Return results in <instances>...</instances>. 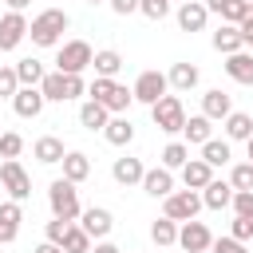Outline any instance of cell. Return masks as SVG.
Returning a JSON list of instances; mask_svg holds the SVG:
<instances>
[{
  "label": "cell",
  "mask_w": 253,
  "mask_h": 253,
  "mask_svg": "<svg viewBox=\"0 0 253 253\" xmlns=\"http://www.w3.org/2000/svg\"><path fill=\"white\" fill-rule=\"evenodd\" d=\"M103 138H107L111 146H130V142H134V123H130L126 115H111L107 126H103Z\"/></svg>",
  "instance_id": "cell-14"
},
{
  "label": "cell",
  "mask_w": 253,
  "mask_h": 253,
  "mask_svg": "<svg viewBox=\"0 0 253 253\" xmlns=\"http://www.w3.org/2000/svg\"><path fill=\"white\" fill-rule=\"evenodd\" d=\"M59 249H63V253H87V249H91V237H87V229L71 221V225H67V233H63V241H59Z\"/></svg>",
  "instance_id": "cell-31"
},
{
  "label": "cell",
  "mask_w": 253,
  "mask_h": 253,
  "mask_svg": "<svg viewBox=\"0 0 253 253\" xmlns=\"http://www.w3.org/2000/svg\"><path fill=\"white\" fill-rule=\"evenodd\" d=\"M91 59H95V51H91L87 40H67V43H59L55 71H63V75H83V71L91 67Z\"/></svg>",
  "instance_id": "cell-4"
},
{
  "label": "cell",
  "mask_w": 253,
  "mask_h": 253,
  "mask_svg": "<svg viewBox=\"0 0 253 253\" xmlns=\"http://www.w3.org/2000/svg\"><path fill=\"white\" fill-rule=\"evenodd\" d=\"M32 253H63V249H59V245H55V241H43V245H36V249H32Z\"/></svg>",
  "instance_id": "cell-49"
},
{
  "label": "cell",
  "mask_w": 253,
  "mask_h": 253,
  "mask_svg": "<svg viewBox=\"0 0 253 253\" xmlns=\"http://www.w3.org/2000/svg\"><path fill=\"white\" fill-rule=\"evenodd\" d=\"M142 174H146V166H142L138 158H130V154L115 158V166H111V178H115L119 186H138V182H142Z\"/></svg>",
  "instance_id": "cell-15"
},
{
  "label": "cell",
  "mask_w": 253,
  "mask_h": 253,
  "mask_svg": "<svg viewBox=\"0 0 253 253\" xmlns=\"http://www.w3.org/2000/svg\"><path fill=\"white\" fill-rule=\"evenodd\" d=\"M79 225L87 229V237H91V241H103V237L115 229V217H111V210L91 206V210H83V213H79Z\"/></svg>",
  "instance_id": "cell-13"
},
{
  "label": "cell",
  "mask_w": 253,
  "mask_h": 253,
  "mask_svg": "<svg viewBox=\"0 0 253 253\" xmlns=\"http://www.w3.org/2000/svg\"><path fill=\"white\" fill-rule=\"evenodd\" d=\"M47 206H51V217H63V221H79V213H83L79 190H75V182H67V178H55V182L47 186Z\"/></svg>",
  "instance_id": "cell-2"
},
{
  "label": "cell",
  "mask_w": 253,
  "mask_h": 253,
  "mask_svg": "<svg viewBox=\"0 0 253 253\" xmlns=\"http://www.w3.org/2000/svg\"><path fill=\"white\" fill-rule=\"evenodd\" d=\"M24 36H28V16L8 8V12L0 16V51H16V47L24 43Z\"/></svg>",
  "instance_id": "cell-10"
},
{
  "label": "cell",
  "mask_w": 253,
  "mask_h": 253,
  "mask_svg": "<svg viewBox=\"0 0 253 253\" xmlns=\"http://www.w3.org/2000/svg\"><path fill=\"white\" fill-rule=\"evenodd\" d=\"M245 150H249V162H253V134L245 138Z\"/></svg>",
  "instance_id": "cell-51"
},
{
  "label": "cell",
  "mask_w": 253,
  "mask_h": 253,
  "mask_svg": "<svg viewBox=\"0 0 253 253\" xmlns=\"http://www.w3.org/2000/svg\"><path fill=\"white\" fill-rule=\"evenodd\" d=\"M221 126H225V138H229V142H245V138L253 134V119H249L245 111H229V115L221 119Z\"/></svg>",
  "instance_id": "cell-24"
},
{
  "label": "cell",
  "mask_w": 253,
  "mask_h": 253,
  "mask_svg": "<svg viewBox=\"0 0 253 253\" xmlns=\"http://www.w3.org/2000/svg\"><path fill=\"white\" fill-rule=\"evenodd\" d=\"M249 8H253V0H229L217 16H221V24H241V20L249 16Z\"/></svg>",
  "instance_id": "cell-35"
},
{
  "label": "cell",
  "mask_w": 253,
  "mask_h": 253,
  "mask_svg": "<svg viewBox=\"0 0 253 253\" xmlns=\"http://www.w3.org/2000/svg\"><path fill=\"white\" fill-rule=\"evenodd\" d=\"M210 43H213V51H221V55H233V51H241V47H245V43H241L237 24H221V28L210 36Z\"/></svg>",
  "instance_id": "cell-23"
},
{
  "label": "cell",
  "mask_w": 253,
  "mask_h": 253,
  "mask_svg": "<svg viewBox=\"0 0 253 253\" xmlns=\"http://www.w3.org/2000/svg\"><path fill=\"white\" fill-rule=\"evenodd\" d=\"M24 150V138L16 130H0V158H20Z\"/></svg>",
  "instance_id": "cell-37"
},
{
  "label": "cell",
  "mask_w": 253,
  "mask_h": 253,
  "mask_svg": "<svg viewBox=\"0 0 253 253\" xmlns=\"http://www.w3.org/2000/svg\"><path fill=\"white\" fill-rule=\"evenodd\" d=\"M210 253H249V249H245V241H237V237L225 233V237H213L210 241Z\"/></svg>",
  "instance_id": "cell-41"
},
{
  "label": "cell",
  "mask_w": 253,
  "mask_h": 253,
  "mask_svg": "<svg viewBox=\"0 0 253 253\" xmlns=\"http://www.w3.org/2000/svg\"><path fill=\"white\" fill-rule=\"evenodd\" d=\"M87 4H103V0H87Z\"/></svg>",
  "instance_id": "cell-52"
},
{
  "label": "cell",
  "mask_w": 253,
  "mask_h": 253,
  "mask_svg": "<svg viewBox=\"0 0 253 253\" xmlns=\"http://www.w3.org/2000/svg\"><path fill=\"white\" fill-rule=\"evenodd\" d=\"M229 237H237V241H249V237H253V217H241V213H233Z\"/></svg>",
  "instance_id": "cell-44"
},
{
  "label": "cell",
  "mask_w": 253,
  "mask_h": 253,
  "mask_svg": "<svg viewBox=\"0 0 253 253\" xmlns=\"http://www.w3.org/2000/svg\"><path fill=\"white\" fill-rule=\"evenodd\" d=\"M229 206H233V213H241V217H253V190H233Z\"/></svg>",
  "instance_id": "cell-40"
},
{
  "label": "cell",
  "mask_w": 253,
  "mask_h": 253,
  "mask_svg": "<svg viewBox=\"0 0 253 253\" xmlns=\"http://www.w3.org/2000/svg\"><path fill=\"white\" fill-rule=\"evenodd\" d=\"M150 119H154V126L158 130H166V134H178L182 130V123H186V107H182V99L178 95H162L158 103H150Z\"/></svg>",
  "instance_id": "cell-5"
},
{
  "label": "cell",
  "mask_w": 253,
  "mask_h": 253,
  "mask_svg": "<svg viewBox=\"0 0 253 253\" xmlns=\"http://www.w3.org/2000/svg\"><path fill=\"white\" fill-rule=\"evenodd\" d=\"M59 166H63V178H67V182H75V186L91 178V158H87L83 150H67Z\"/></svg>",
  "instance_id": "cell-18"
},
{
  "label": "cell",
  "mask_w": 253,
  "mask_h": 253,
  "mask_svg": "<svg viewBox=\"0 0 253 253\" xmlns=\"http://www.w3.org/2000/svg\"><path fill=\"white\" fill-rule=\"evenodd\" d=\"M182 134H186V146H202L206 138H213V119L206 115H190L182 123Z\"/></svg>",
  "instance_id": "cell-21"
},
{
  "label": "cell",
  "mask_w": 253,
  "mask_h": 253,
  "mask_svg": "<svg viewBox=\"0 0 253 253\" xmlns=\"http://www.w3.org/2000/svg\"><path fill=\"white\" fill-rule=\"evenodd\" d=\"M150 241L158 245V249H166V245H178V221H170L166 213L150 225Z\"/></svg>",
  "instance_id": "cell-30"
},
{
  "label": "cell",
  "mask_w": 253,
  "mask_h": 253,
  "mask_svg": "<svg viewBox=\"0 0 253 253\" xmlns=\"http://www.w3.org/2000/svg\"><path fill=\"white\" fill-rule=\"evenodd\" d=\"M190 162V146L186 142H166V150H162V166L166 170H182Z\"/></svg>",
  "instance_id": "cell-34"
},
{
  "label": "cell",
  "mask_w": 253,
  "mask_h": 253,
  "mask_svg": "<svg viewBox=\"0 0 253 253\" xmlns=\"http://www.w3.org/2000/svg\"><path fill=\"white\" fill-rule=\"evenodd\" d=\"M210 178H213V166L202 162V158H190V162L182 166V186H186V190H202Z\"/></svg>",
  "instance_id": "cell-25"
},
{
  "label": "cell",
  "mask_w": 253,
  "mask_h": 253,
  "mask_svg": "<svg viewBox=\"0 0 253 253\" xmlns=\"http://www.w3.org/2000/svg\"><path fill=\"white\" fill-rule=\"evenodd\" d=\"M87 253H123V249H119L115 241H107V237H103V241H95V249H87Z\"/></svg>",
  "instance_id": "cell-48"
},
{
  "label": "cell",
  "mask_w": 253,
  "mask_h": 253,
  "mask_svg": "<svg viewBox=\"0 0 253 253\" xmlns=\"http://www.w3.org/2000/svg\"><path fill=\"white\" fill-rule=\"evenodd\" d=\"M0 162H4V158H0Z\"/></svg>",
  "instance_id": "cell-53"
},
{
  "label": "cell",
  "mask_w": 253,
  "mask_h": 253,
  "mask_svg": "<svg viewBox=\"0 0 253 253\" xmlns=\"http://www.w3.org/2000/svg\"><path fill=\"white\" fill-rule=\"evenodd\" d=\"M162 213L170 221H190V217L202 213V194L198 190H170L162 198Z\"/></svg>",
  "instance_id": "cell-6"
},
{
  "label": "cell",
  "mask_w": 253,
  "mask_h": 253,
  "mask_svg": "<svg viewBox=\"0 0 253 253\" xmlns=\"http://www.w3.org/2000/svg\"><path fill=\"white\" fill-rule=\"evenodd\" d=\"M67 12L63 8H43L40 16H32V24H28V36H32V43L36 47H55L59 40H63V32H67Z\"/></svg>",
  "instance_id": "cell-1"
},
{
  "label": "cell",
  "mask_w": 253,
  "mask_h": 253,
  "mask_svg": "<svg viewBox=\"0 0 253 253\" xmlns=\"http://www.w3.org/2000/svg\"><path fill=\"white\" fill-rule=\"evenodd\" d=\"M166 79H170V87H174V91H194V87H198V79H202V71H198L194 63H174V67L166 71Z\"/></svg>",
  "instance_id": "cell-26"
},
{
  "label": "cell",
  "mask_w": 253,
  "mask_h": 253,
  "mask_svg": "<svg viewBox=\"0 0 253 253\" xmlns=\"http://www.w3.org/2000/svg\"><path fill=\"white\" fill-rule=\"evenodd\" d=\"M225 75L233 79V83H253V51H233V55H225Z\"/></svg>",
  "instance_id": "cell-17"
},
{
  "label": "cell",
  "mask_w": 253,
  "mask_h": 253,
  "mask_svg": "<svg viewBox=\"0 0 253 253\" xmlns=\"http://www.w3.org/2000/svg\"><path fill=\"white\" fill-rule=\"evenodd\" d=\"M229 158H233L229 138H206V142H202V162H210L213 170H217V166H229Z\"/></svg>",
  "instance_id": "cell-27"
},
{
  "label": "cell",
  "mask_w": 253,
  "mask_h": 253,
  "mask_svg": "<svg viewBox=\"0 0 253 253\" xmlns=\"http://www.w3.org/2000/svg\"><path fill=\"white\" fill-rule=\"evenodd\" d=\"M107 4H111L115 16H130V12H138V0H107Z\"/></svg>",
  "instance_id": "cell-46"
},
{
  "label": "cell",
  "mask_w": 253,
  "mask_h": 253,
  "mask_svg": "<svg viewBox=\"0 0 253 253\" xmlns=\"http://www.w3.org/2000/svg\"><path fill=\"white\" fill-rule=\"evenodd\" d=\"M20 221H24V210H20V202H0V225H12V229H20Z\"/></svg>",
  "instance_id": "cell-38"
},
{
  "label": "cell",
  "mask_w": 253,
  "mask_h": 253,
  "mask_svg": "<svg viewBox=\"0 0 253 253\" xmlns=\"http://www.w3.org/2000/svg\"><path fill=\"white\" fill-rule=\"evenodd\" d=\"M67 225H71V221L51 217V221H47V241H55V245H59V241H63V233H67Z\"/></svg>",
  "instance_id": "cell-45"
},
{
  "label": "cell",
  "mask_w": 253,
  "mask_h": 253,
  "mask_svg": "<svg viewBox=\"0 0 253 253\" xmlns=\"http://www.w3.org/2000/svg\"><path fill=\"white\" fill-rule=\"evenodd\" d=\"M107 119H111V111H107L103 103H95V99H87V103L79 107V123H83L87 130H103Z\"/></svg>",
  "instance_id": "cell-29"
},
{
  "label": "cell",
  "mask_w": 253,
  "mask_h": 253,
  "mask_svg": "<svg viewBox=\"0 0 253 253\" xmlns=\"http://www.w3.org/2000/svg\"><path fill=\"white\" fill-rule=\"evenodd\" d=\"M20 91V79H16V67H0V99H12Z\"/></svg>",
  "instance_id": "cell-42"
},
{
  "label": "cell",
  "mask_w": 253,
  "mask_h": 253,
  "mask_svg": "<svg viewBox=\"0 0 253 253\" xmlns=\"http://www.w3.org/2000/svg\"><path fill=\"white\" fill-rule=\"evenodd\" d=\"M40 91H43L47 103H63V71H43Z\"/></svg>",
  "instance_id": "cell-33"
},
{
  "label": "cell",
  "mask_w": 253,
  "mask_h": 253,
  "mask_svg": "<svg viewBox=\"0 0 253 253\" xmlns=\"http://www.w3.org/2000/svg\"><path fill=\"white\" fill-rule=\"evenodd\" d=\"M229 111H233V99H229L221 87H213V91H206V95H202V115H206V119H213V123H217V119H225Z\"/></svg>",
  "instance_id": "cell-20"
},
{
  "label": "cell",
  "mask_w": 253,
  "mask_h": 253,
  "mask_svg": "<svg viewBox=\"0 0 253 253\" xmlns=\"http://www.w3.org/2000/svg\"><path fill=\"white\" fill-rule=\"evenodd\" d=\"M4 4H8V8H12V12H24V8H28V4H32V0H4Z\"/></svg>",
  "instance_id": "cell-50"
},
{
  "label": "cell",
  "mask_w": 253,
  "mask_h": 253,
  "mask_svg": "<svg viewBox=\"0 0 253 253\" xmlns=\"http://www.w3.org/2000/svg\"><path fill=\"white\" fill-rule=\"evenodd\" d=\"M32 154L43 162V166H59L63 162V138H55V134H43V138H36V146H32Z\"/></svg>",
  "instance_id": "cell-22"
},
{
  "label": "cell",
  "mask_w": 253,
  "mask_h": 253,
  "mask_svg": "<svg viewBox=\"0 0 253 253\" xmlns=\"http://www.w3.org/2000/svg\"><path fill=\"white\" fill-rule=\"evenodd\" d=\"M174 20H178L182 32H202V28L210 24V8H206L202 0H182L178 12H174Z\"/></svg>",
  "instance_id": "cell-11"
},
{
  "label": "cell",
  "mask_w": 253,
  "mask_h": 253,
  "mask_svg": "<svg viewBox=\"0 0 253 253\" xmlns=\"http://www.w3.org/2000/svg\"><path fill=\"white\" fill-rule=\"evenodd\" d=\"M138 12L146 20H166L170 16V0H138Z\"/></svg>",
  "instance_id": "cell-39"
},
{
  "label": "cell",
  "mask_w": 253,
  "mask_h": 253,
  "mask_svg": "<svg viewBox=\"0 0 253 253\" xmlns=\"http://www.w3.org/2000/svg\"><path fill=\"white\" fill-rule=\"evenodd\" d=\"M210 241H213V233H210V225H206V221H198V217L178 221V245H182L186 253H206V249H210Z\"/></svg>",
  "instance_id": "cell-9"
},
{
  "label": "cell",
  "mask_w": 253,
  "mask_h": 253,
  "mask_svg": "<svg viewBox=\"0 0 253 253\" xmlns=\"http://www.w3.org/2000/svg\"><path fill=\"white\" fill-rule=\"evenodd\" d=\"M91 67H95V75H103V79H115V75L123 71V55H119L115 47H103V51H95Z\"/></svg>",
  "instance_id": "cell-28"
},
{
  "label": "cell",
  "mask_w": 253,
  "mask_h": 253,
  "mask_svg": "<svg viewBox=\"0 0 253 253\" xmlns=\"http://www.w3.org/2000/svg\"><path fill=\"white\" fill-rule=\"evenodd\" d=\"M79 95H87L83 75H63V103H67V99H79Z\"/></svg>",
  "instance_id": "cell-43"
},
{
  "label": "cell",
  "mask_w": 253,
  "mask_h": 253,
  "mask_svg": "<svg viewBox=\"0 0 253 253\" xmlns=\"http://www.w3.org/2000/svg\"><path fill=\"white\" fill-rule=\"evenodd\" d=\"M170 91V79H166V71H158V67H150V71H142L138 79H134V87H130V95H134V103H158L162 95Z\"/></svg>",
  "instance_id": "cell-8"
},
{
  "label": "cell",
  "mask_w": 253,
  "mask_h": 253,
  "mask_svg": "<svg viewBox=\"0 0 253 253\" xmlns=\"http://www.w3.org/2000/svg\"><path fill=\"white\" fill-rule=\"evenodd\" d=\"M237 32H241V43H245V47H253V8H249V16L237 24Z\"/></svg>",
  "instance_id": "cell-47"
},
{
  "label": "cell",
  "mask_w": 253,
  "mask_h": 253,
  "mask_svg": "<svg viewBox=\"0 0 253 253\" xmlns=\"http://www.w3.org/2000/svg\"><path fill=\"white\" fill-rule=\"evenodd\" d=\"M0 186L8 190V198H12V202L32 198V174H28L16 158H4V162H0Z\"/></svg>",
  "instance_id": "cell-7"
},
{
  "label": "cell",
  "mask_w": 253,
  "mask_h": 253,
  "mask_svg": "<svg viewBox=\"0 0 253 253\" xmlns=\"http://www.w3.org/2000/svg\"><path fill=\"white\" fill-rule=\"evenodd\" d=\"M43 107H47V99H43L40 87H20V91L12 95V111H16L20 119H40Z\"/></svg>",
  "instance_id": "cell-12"
},
{
  "label": "cell",
  "mask_w": 253,
  "mask_h": 253,
  "mask_svg": "<svg viewBox=\"0 0 253 253\" xmlns=\"http://www.w3.org/2000/svg\"><path fill=\"white\" fill-rule=\"evenodd\" d=\"M16 79H20V87H40V79H43V63L40 59H20L16 63Z\"/></svg>",
  "instance_id": "cell-32"
},
{
  "label": "cell",
  "mask_w": 253,
  "mask_h": 253,
  "mask_svg": "<svg viewBox=\"0 0 253 253\" xmlns=\"http://www.w3.org/2000/svg\"><path fill=\"white\" fill-rule=\"evenodd\" d=\"M150 198H166L170 190H174V170H166V166H154V170H146L142 174V182H138Z\"/></svg>",
  "instance_id": "cell-16"
},
{
  "label": "cell",
  "mask_w": 253,
  "mask_h": 253,
  "mask_svg": "<svg viewBox=\"0 0 253 253\" xmlns=\"http://www.w3.org/2000/svg\"><path fill=\"white\" fill-rule=\"evenodd\" d=\"M87 95L95 99V103H103L111 115H123L130 103H134V95H130V87H123L119 79H103V75H95V83L87 87Z\"/></svg>",
  "instance_id": "cell-3"
},
{
  "label": "cell",
  "mask_w": 253,
  "mask_h": 253,
  "mask_svg": "<svg viewBox=\"0 0 253 253\" xmlns=\"http://www.w3.org/2000/svg\"><path fill=\"white\" fill-rule=\"evenodd\" d=\"M229 186H233V190H253V162L229 166Z\"/></svg>",
  "instance_id": "cell-36"
},
{
  "label": "cell",
  "mask_w": 253,
  "mask_h": 253,
  "mask_svg": "<svg viewBox=\"0 0 253 253\" xmlns=\"http://www.w3.org/2000/svg\"><path fill=\"white\" fill-rule=\"evenodd\" d=\"M229 198H233V186L221 182V178H210V182L202 186V206H206V210H225Z\"/></svg>",
  "instance_id": "cell-19"
}]
</instances>
